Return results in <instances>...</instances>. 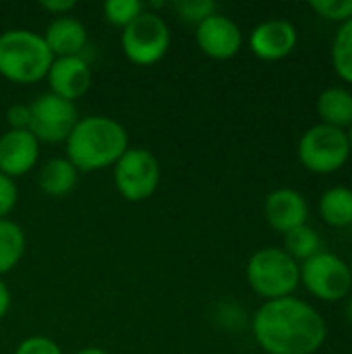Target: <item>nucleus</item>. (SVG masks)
<instances>
[{
    "mask_svg": "<svg viewBox=\"0 0 352 354\" xmlns=\"http://www.w3.org/2000/svg\"><path fill=\"white\" fill-rule=\"evenodd\" d=\"M54 62L41 35L29 29H8L0 35V75L29 85L44 79Z\"/></svg>",
    "mask_w": 352,
    "mask_h": 354,
    "instance_id": "3",
    "label": "nucleus"
},
{
    "mask_svg": "<svg viewBox=\"0 0 352 354\" xmlns=\"http://www.w3.org/2000/svg\"><path fill=\"white\" fill-rule=\"evenodd\" d=\"M15 354H62V351L54 340L46 336H31L17 346Z\"/></svg>",
    "mask_w": 352,
    "mask_h": 354,
    "instance_id": "25",
    "label": "nucleus"
},
{
    "mask_svg": "<svg viewBox=\"0 0 352 354\" xmlns=\"http://www.w3.org/2000/svg\"><path fill=\"white\" fill-rule=\"evenodd\" d=\"M351 151L346 131L322 122L305 131L299 141V160L315 174H332L340 170L349 162Z\"/></svg>",
    "mask_w": 352,
    "mask_h": 354,
    "instance_id": "5",
    "label": "nucleus"
},
{
    "mask_svg": "<svg viewBox=\"0 0 352 354\" xmlns=\"http://www.w3.org/2000/svg\"><path fill=\"white\" fill-rule=\"evenodd\" d=\"M114 185L129 201L151 197L160 185V164L156 156L143 147L127 149L114 164Z\"/></svg>",
    "mask_w": 352,
    "mask_h": 354,
    "instance_id": "8",
    "label": "nucleus"
},
{
    "mask_svg": "<svg viewBox=\"0 0 352 354\" xmlns=\"http://www.w3.org/2000/svg\"><path fill=\"white\" fill-rule=\"evenodd\" d=\"M332 64L336 75L352 85V19L340 25L332 41Z\"/></svg>",
    "mask_w": 352,
    "mask_h": 354,
    "instance_id": "21",
    "label": "nucleus"
},
{
    "mask_svg": "<svg viewBox=\"0 0 352 354\" xmlns=\"http://www.w3.org/2000/svg\"><path fill=\"white\" fill-rule=\"evenodd\" d=\"M25 253V234L19 224L0 220V276L10 272Z\"/></svg>",
    "mask_w": 352,
    "mask_h": 354,
    "instance_id": "19",
    "label": "nucleus"
},
{
    "mask_svg": "<svg viewBox=\"0 0 352 354\" xmlns=\"http://www.w3.org/2000/svg\"><path fill=\"white\" fill-rule=\"evenodd\" d=\"M6 120H8V127L12 131H29V122H31V110H29V106L15 104L12 108H8Z\"/></svg>",
    "mask_w": 352,
    "mask_h": 354,
    "instance_id": "27",
    "label": "nucleus"
},
{
    "mask_svg": "<svg viewBox=\"0 0 352 354\" xmlns=\"http://www.w3.org/2000/svg\"><path fill=\"white\" fill-rule=\"evenodd\" d=\"M319 216L326 224L334 228H344L352 224V189L332 187L319 199Z\"/></svg>",
    "mask_w": 352,
    "mask_h": 354,
    "instance_id": "18",
    "label": "nucleus"
},
{
    "mask_svg": "<svg viewBox=\"0 0 352 354\" xmlns=\"http://www.w3.org/2000/svg\"><path fill=\"white\" fill-rule=\"evenodd\" d=\"M39 158V141L29 131L8 129L0 137V172L8 178L27 174Z\"/></svg>",
    "mask_w": 352,
    "mask_h": 354,
    "instance_id": "13",
    "label": "nucleus"
},
{
    "mask_svg": "<svg viewBox=\"0 0 352 354\" xmlns=\"http://www.w3.org/2000/svg\"><path fill=\"white\" fill-rule=\"evenodd\" d=\"M253 336L268 354H313L326 342L328 326L309 303L284 297L257 309Z\"/></svg>",
    "mask_w": 352,
    "mask_h": 354,
    "instance_id": "1",
    "label": "nucleus"
},
{
    "mask_svg": "<svg viewBox=\"0 0 352 354\" xmlns=\"http://www.w3.org/2000/svg\"><path fill=\"white\" fill-rule=\"evenodd\" d=\"M46 79L50 83V93L68 102L83 97L91 87V71L81 56L54 58Z\"/></svg>",
    "mask_w": 352,
    "mask_h": 354,
    "instance_id": "11",
    "label": "nucleus"
},
{
    "mask_svg": "<svg viewBox=\"0 0 352 354\" xmlns=\"http://www.w3.org/2000/svg\"><path fill=\"white\" fill-rule=\"evenodd\" d=\"M75 354H108L106 351H102V348H98V346H89V348H81L79 353Z\"/></svg>",
    "mask_w": 352,
    "mask_h": 354,
    "instance_id": "30",
    "label": "nucleus"
},
{
    "mask_svg": "<svg viewBox=\"0 0 352 354\" xmlns=\"http://www.w3.org/2000/svg\"><path fill=\"white\" fill-rule=\"evenodd\" d=\"M143 2L139 0H108L104 4V15L106 19L116 25V27H129L141 12H143Z\"/></svg>",
    "mask_w": 352,
    "mask_h": 354,
    "instance_id": "22",
    "label": "nucleus"
},
{
    "mask_svg": "<svg viewBox=\"0 0 352 354\" xmlns=\"http://www.w3.org/2000/svg\"><path fill=\"white\" fill-rule=\"evenodd\" d=\"M346 319L352 324V297L349 299V303H346Z\"/></svg>",
    "mask_w": 352,
    "mask_h": 354,
    "instance_id": "31",
    "label": "nucleus"
},
{
    "mask_svg": "<svg viewBox=\"0 0 352 354\" xmlns=\"http://www.w3.org/2000/svg\"><path fill=\"white\" fill-rule=\"evenodd\" d=\"M299 33L290 21L272 19L259 23L251 31V50L261 60H282L286 58L297 46Z\"/></svg>",
    "mask_w": 352,
    "mask_h": 354,
    "instance_id": "12",
    "label": "nucleus"
},
{
    "mask_svg": "<svg viewBox=\"0 0 352 354\" xmlns=\"http://www.w3.org/2000/svg\"><path fill=\"white\" fill-rule=\"evenodd\" d=\"M41 37L54 58L81 56L87 44V29L75 17H58L48 25Z\"/></svg>",
    "mask_w": 352,
    "mask_h": 354,
    "instance_id": "15",
    "label": "nucleus"
},
{
    "mask_svg": "<svg viewBox=\"0 0 352 354\" xmlns=\"http://www.w3.org/2000/svg\"><path fill=\"white\" fill-rule=\"evenodd\" d=\"M17 199H19V191L15 180L0 172V220H4L15 209Z\"/></svg>",
    "mask_w": 352,
    "mask_h": 354,
    "instance_id": "26",
    "label": "nucleus"
},
{
    "mask_svg": "<svg viewBox=\"0 0 352 354\" xmlns=\"http://www.w3.org/2000/svg\"><path fill=\"white\" fill-rule=\"evenodd\" d=\"M349 268H351V276H352V257H351V263H349Z\"/></svg>",
    "mask_w": 352,
    "mask_h": 354,
    "instance_id": "33",
    "label": "nucleus"
},
{
    "mask_svg": "<svg viewBox=\"0 0 352 354\" xmlns=\"http://www.w3.org/2000/svg\"><path fill=\"white\" fill-rule=\"evenodd\" d=\"M174 10L178 12L180 19L199 25L207 17L216 15V2H212V0H178V2H174Z\"/></svg>",
    "mask_w": 352,
    "mask_h": 354,
    "instance_id": "23",
    "label": "nucleus"
},
{
    "mask_svg": "<svg viewBox=\"0 0 352 354\" xmlns=\"http://www.w3.org/2000/svg\"><path fill=\"white\" fill-rule=\"evenodd\" d=\"M195 39H197L199 50L205 56L216 58V60H228L237 56L243 46L241 27L232 19L220 12L207 17L205 21L197 25Z\"/></svg>",
    "mask_w": 352,
    "mask_h": 354,
    "instance_id": "10",
    "label": "nucleus"
},
{
    "mask_svg": "<svg viewBox=\"0 0 352 354\" xmlns=\"http://www.w3.org/2000/svg\"><path fill=\"white\" fill-rule=\"evenodd\" d=\"M8 307H10V290H8V286L0 280V319L8 313Z\"/></svg>",
    "mask_w": 352,
    "mask_h": 354,
    "instance_id": "29",
    "label": "nucleus"
},
{
    "mask_svg": "<svg viewBox=\"0 0 352 354\" xmlns=\"http://www.w3.org/2000/svg\"><path fill=\"white\" fill-rule=\"evenodd\" d=\"M247 282L266 301L293 297L301 282L299 263L284 249H259L247 263Z\"/></svg>",
    "mask_w": 352,
    "mask_h": 354,
    "instance_id": "4",
    "label": "nucleus"
},
{
    "mask_svg": "<svg viewBox=\"0 0 352 354\" xmlns=\"http://www.w3.org/2000/svg\"><path fill=\"white\" fill-rule=\"evenodd\" d=\"M301 282L319 301L336 303L349 297L352 288V276L349 263L328 251H319L299 266Z\"/></svg>",
    "mask_w": 352,
    "mask_h": 354,
    "instance_id": "7",
    "label": "nucleus"
},
{
    "mask_svg": "<svg viewBox=\"0 0 352 354\" xmlns=\"http://www.w3.org/2000/svg\"><path fill=\"white\" fill-rule=\"evenodd\" d=\"M309 6L328 21L346 23L352 19V0H313Z\"/></svg>",
    "mask_w": 352,
    "mask_h": 354,
    "instance_id": "24",
    "label": "nucleus"
},
{
    "mask_svg": "<svg viewBox=\"0 0 352 354\" xmlns=\"http://www.w3.org/2000/svg\"><path fill=\"white\" fill-rule=\"evenodd\" d=\"M120 41L131 62L149 66L166 56L170 48V29L160 15L143 10L129 27L122 29Z\"/></svg>",
    "mask_w": 352,
    "mask_h": 354,
    "instance_id": "6",
    "label": "nucleus"
},
{
    "mask_svg": "<svg viewBox=\"0 0 352 354\" xmlns=\"http://www.w3.org/2000/svg\"><path fill=\"white\" fill-rule=\"evenodd\" d=\"M77 178H79V170L66 158H52L41 166L37 183L46 195L62 197L75 189Z\"/></svg>",
    "mask_w": 352,
    "mask_h": 354,
    "instance_id": "17",
    "label": "nucleus"
},
{
    "mask_svg": "<svg viewBox=\"0 0 352 354\" xmlns=\"http://www.w3.org/2000/svg\"><path fill=\"white\" fill-rule=\"evenodd\" d=\"M317 114L322 124L346 129L352 124V93L344 87H328L317 97Z\"/></svg>",
    "mask_w": 352,
    "mask_h": 354,
    "instance_id": "16",
    "label": "nucleus"
},
{
    "mask_svg": "<svg viewBox=\"0 0 352 354\" xmlns=\"http://www.w3.org/2000/svg\"><path fill=\"white\" fill-rule=\"evenodd\" d=\"M41 8H46L52 15L64 17V12H68V10L75 8V0H44L41 2Z\"/></svg>",
    "mask_w": 352,
    "mask_h": 354,
    "instance_id": "28",
    "label": "nucleus"
},
{
    "mask_svg": "<svg viewBox=\"0 0 352 354\" xmlns=\"http://www.w3.org/2000/svg\"><path fill=\"white\" fill-rule=\"evenodd\" d=\"M29 110H31L29 133L37 141H46V143L66 141L79 120L75 104L50 91L41 93L35 102H31Z\"/></svg>",
    "mask_w": 352,
    "mask_h": 354,
    "instance_id": "9",
    "label": "nucleus"
},
{
    "mask_svg": "<svg viewBox=\"0 0 352 354\" xmlns=\"http://www.w3.org/2000/svg\"><path fill=\"white\" fill-rule=\"evenodd\" d=\"M346 135H349V141H351V149H352V124L349 127V133H346Z\"/></svg>",
    "mask_w": 352,
    "mask_h": 354,
    "instance_id": "32",
    "label": "nucleus"
},
{
    "mask_svg": "<svg viewBox=\"0 0 352 354\" xmlns=\"http://www.w3.org/2000/svg\"><path fill=\"white\" fill-rule=\"evenodd\" d=\"M127 149L129 135L110 116H85L77 120L66 139V160L83 172L114 166Z\"/></svg>",
    "mask_w": 352,
    "mask_h": 354,
    "instance_id": "2",
    "label": "nucleus"
},
{
    "mask_svg": "<svg viewBox=\"0 0 352 354\" xmlns=\"http://www.w3.org/2000/svg\"><path fill=\"white\" fill-rule=\"evenodd\" d=\"M319 245H322L319 234L311 226H307V224H303V226H299V228H295V230L284 234V251L295 261L297 259L307 261L309 257L317 255L319 253Z\"/></svg>",
    "mask_w": 352,
    "mask_h": 354,
    "instance_id": "20",
    "label": "nucleus"
},
{
    "mask_svg": "<svg viewBox=\"0 0 352 354\" xmlns=\"http://www.w3.org/2000/svg\"><path fill=\"white\" fill-rule=\"evenodd\" d=\"M266 220L276 232H290L307 224L309 207L305 197L295 189H276L266 197Z\"/></svg>",
    "mask_w": 352,
    "mask_h": 354,
    "instance_id": "14",
    "label": "nucleus"
}]
</instances>
